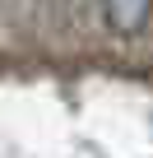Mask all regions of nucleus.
<instances>
[{
    "mask_svg": "<svg viewBox=\"0 0 153 158\" xmlns=\"http://www.w3.org/2000/svg\"><path fill=\"white\" fill-rule=\"evenodd\" d=\"M107 5V23L116 28V33H139L144 28V19H148V10H153V0H102Z\"/></svg>",
    "mask_w": 153,
    "mask_h": 158,
    "instance_id": "obj_1",
    "label": "nucleus"
}]
</instances>
